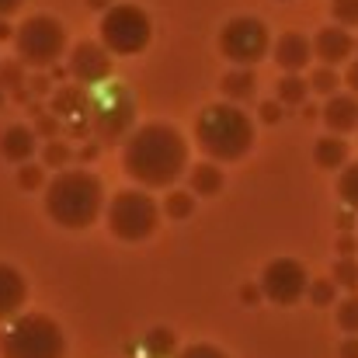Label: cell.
<instances>
[{
    "label": "cell",
    "instance_id": "obj_1",
    "mask_svg": "<svg viewBox=\"0 0 358 358\" xmlns=\"http://www.w3.org/2000/svg\"><path fill=\"white\" fill-rule=\"evenodd\" d=\"M122 167L139 188H174L188 171V139L167 122H146L122 143Z\"/></svg>",
    "mask_w": 358,
    "mask_h": 358
},
{
    "label": "cell",
    "instance_id": "obj_2",
    "mask_svg": "<svg viewBox=\"0 0 358 358\" xmlns=\"http://www.w3.org/2000/svg\"><path fill=\"white\" fill-rule=\"evenodd\" d=\"M105 209V185L91 171H59L45 185V213L63 230H87Z\"/></svg>",
    "mask_w": 358,
    "mask_h": 358
},
{
    "label": "cell",
    "instance_id": "obj_3",
    "mask_svg": "<svg viewBox=\"0 0 358 358\" xmlns=\"http://www.w3.org/2000/svg\"><path fill=\"white\" fill-rule=\"evenodd\" d=\"M195 143L216 164H237L254 146V122L240 112L234 101H220L199 112L195 119Z\"/></svg>",
    "mask_w": 358,
    "mask_h": 358
},
{
    "label": "cell",
    "instance_id": "obj_4",
    "mask_svg": "<svg viewBox=\"0 0 358 358\" xmlns=\"http://www.w3.org/2000/svg\"><path fill=\"white\" fill-rule=\"evenodd\" d=\"M0 358H66V334L45 313H17L0 334Z\"/></svg>",
    "mask_w": 358,
    "mask_h": 358
},
{
    "label": "cell",
    "instance_id": "obj_5",
    "mask_svg": "<svg viewBox=\"0 0 358 358\" xmlns=\"http://www.w3.org/2000/svg\"><path fill=\"white\" fill-rule=\"evenodd\" d=\"M66 52V28L52 14H31L17 24L14 35V56L31 70H49Z\"/></svg>",
    "mask_w": 358,
    "mask_h": 358
},
{
    "label": "cell",
    "instance_id": "obj_6",
    "mask_svg": "<svg viewBox=\"0 0 358 358\" xmlns=\"http://www.w3.org/2000/svg\"><path fill=\"white\" fill-rule=\"evenodd\" d=\"M105 220H108L112 237L125 240V243H139L157 234L160 206L153 202V195H146V188H125L119 195H112Z\"/></svg>",
    "mask_w": 358,
    "mask_h": 358
},
{
    "label": "cell",
    "instance_id": "obj_7",
    "mask_svg": "<svg viewBox=\"0 0 358 358\" xmlns=\"http://www.w3.org/2000/svg\"><path fill=\"white\" fill-rule=\"evenodd\" d=\"M150 38H153V21L143 7L115 3L101 14V42L108 45L112 56H136L150 45Z\"/></svg>",
    "mask_w": 358,
    "mask_h": 358
},
{
    "label": "cell",
    "instance_id": "obj_8",
    "mask_svg": "<svg viewBox=\"0 0 358 358\" xmlns=\"http://www.w3.org/2000/svg\"><path fill=\"white\" fill-rule=\"evenodd\" d=\"M220 52L237 66H257L271 52V31L261 17H230L220 31Z\"/></svg>",
    "mask_w": 358,
    "mask_h": 358
},
{
    "label": "cell",
    "instance_id": "obj_9",
    "mask_svg": "<svg viewBox=\"0 0 358 358\" xmlns=\"http://www.w3.org/2000/svg\"><path fill=\"white\" fill-rule=\"evenodd\" d=\"M132 119H136V105H132L125 87H108L105 94H94L91 112H87L91 132L101 143H119V139L125 143L129 129H132Z\"/></svg>",
    "mask_w": 358,
    "mask_h": 358
},
{
    "label": "cell",
    "instance_id": "obj_10",
    "mask_svg": "<svg viewBox=\"0 0 358 358\" xmlns=\"http://www.w3.org/2000/svg\"><path fill=\"white\" fill-rule=\"evenodd\" d=\"M261 292L275 306H296L310 292V275L296 257H275L261 271Z\"/></svg>",
    "mask_w": 358,
    "mask_h": 358
},
{
    "label": "cell",
    "instance_id": "obj_11",
    "mask_svg": "<svg viewBox=\"0 0 358 358\" xmlns=\"http://www.w3.org/2000/svg\"><path fill=\"white\" fill-rule=\"evenodd\" d=\"M66 70H70V77L77 80V84H84V87H98V84H105L108 77H112V52H108V45L105 42H77L73 49H70V63H66Z\"/></svg>",
    "mask_w": 358,
    "mask_h": 358
},
{
    "label": "cell",
    "instance_id": "obj_12",
    "mask_svg": "<svg viewBox=\"0 0 358 358\" xmlns=\"http://www.w3.org/2000/svg\"><path fill=\"white\" fill-rule=\"evenodd\" d=\"M352 52H355V38L348 28L341 24H331V28H320L317 38H313V56L324 63V66H341V63H352Z\"/></svg>",
    "mask_w": 358,
    "mask_h": 358
},
{
    "label": "cell",
    "instance_id": "obj_13",
    "mask_svg": "<svg viewBox=\"0 0 358 358\" xmlns=\"http://www.w3.org/2000/svg\"><path fill=\"white\" fill-rule=\"evenodd\" d=\"M271 59L278 63L282 73H299L303 66H310L313 59V42L299 31H285L275 45H271Z\"/></svg>",
    "mask_w": 358,
    "mask_h": 358
},
{
    "label": "cell",
    "instance_id": "obj_14",
    "mask_svg": "<svg viewBox=\"0 0 358 358\" xmlns=\"http://www.w3.org/2000/svg\"><path fill=\"white\" fill-rule=\"evenodd\" d=\"M28 299V285L17 268L0 261V320H14Z\"/></svg>",
    "mask_w": 358,
    "mask_h": 358
},
{
    "label": "cell",
    "instance_id": "obj_15",
    "mask_svg": "<svg viewBox=\"0 0 358 358\" xmlns=\"http://www.w3.org/2000/svg\"><path fill=\"white\" fill-rule=\"evenodd\" d=\"M324 125L338 136L358 129V94H331L324 105Z\"/></svg>",
    "mask_w": 358,
    "mask_h": 358
},
{
    "label": "cell",
    "instance_id": "obj_16",
    "mask_svg": "<svg viewBox=\"0 0 358 358\" xmlns=\"http://www.w3.org/2000/svg\"><path fill=\"white\" fill-rule=\"evenodd\" d=\"M35 139H38L35 129H28V125H7L0 132V153H3V160L28 164L31 153H35Z\"/></svg>",
    "mask_w": 358,
    "mask_h": 358
},
{
    "label": "cell",
    "instance_id": "obj_17",
    "mask_svg": "<svg viewBox=\"0 0 358 358\" xmlns=\"http://www.w3.org/2000/svg\"><path fill=\"white\" fill-rule=\"evenodd\" d=\"M91 101H94L91 87H84V84H63V87L52 94V115H59V119L87 115V112H91Z\"/></svg>",
    "mask_w": 358,
    "mask_h": 358
},
{
    "label": "cell",
    "instance_id": "obj_18",
    "mask_svg": "<svg viewBox=\"0 0 358 358\" xmlns=\"http://www.w3.org/2000/svg\"><path fill=\"white\" fill-rule=\"evenodd\" d=\"M313 160H317L320 171H341V167H348V143H345L338 132H331V136L317 139Z\"/></svg>",
    "mask_w": 358,
    "mask_h": 358
},
{
    "label": "cell",
    "instance_id": "obj_19",
    "mask_svg": "<svg viewBox=\"0 0 358 358\" xmlns=\"http://www.w3.org/2000/svg\"><path fill=\"white\" fill-rule=\"evenodd\" d=\"M223 171L216 167V160H206V164H195L192 171H188V188L195 192V195H202V199H209V195H220L223 192Z\"/></svg>",
    "mask_w": 358,
    "mask_h": 358
},
{
    "label": "cell",
    "instance_id": "obj_20",
    "mask_svg": "<svg viewBox=\"0 0 358 358\" xmlns=\"http://www.w3.org/2000/svg\"><path fill=\"white\" fill-rule=\"evenodd\" d=\"M254 70L250 66H240V70H230L223 80H220V91H223V98L227 101H234V105H240V101H247V98H254Z\"/></svg>",
    "mask_w": 358,
    "mask_h": 358
},
{
    "label": "cell",
    "instance_id": "obj_21",
    "mask_svg": "<svg viewBox=\"0 0 358 358\" xmlns=\"http://www.w3.org/2000/svg\"><path fill=\"white\" fill-rule=\"evenodd\" d=\"M310 80L306 77H299V73H282V80L275 84V94H278V101L285 105V108H292V105H303L306 98H310Z\"/></svg>",
    "mask_w": 358,
    "mask_h": 358
},
{
    "label": "cell",
    "instance_id": "obj_22",
    "mask_svg": "<svg viewBox=\"0 0 358 358\" xmlns=\"http://www.w3.org/2000/svg\"><path fill=\"white\" fill-rule=\"evenodd\" d=\"M164 213L171 216V220H188L192 213H195V192L188 188H171V195L164 199Z\"/></svg>",
    "mask_w": 358,
    "mask_h": 358
},
{
    "label": "cell",
    "instance_id": "obj_23",
    "mask_svg": "<svg viewBox=\"0 0 358 358\" xmlns=\"http://www.w3.org/2000/svg\"><path fill=\"white\" fill-rule=\"evenodd\" d=\"M338 195H341V202L358 213V160L355 164H348V167H341V178H338Z\"/></svg>",
    "mask_w": 358,
    "mask_h": 358
},
{
    "label": "cell",
    "instance_id": "obj_24",
    "mask_svg": "<svg viewBox=\"0 0 358 358\" xmlns=\"http://www.w3.org/2000/svg\"><path fill=\"white\" fill-rule=\"evenodd\" d=\"M70 160H73V150H70L66 139H49V143H45V150H42V164H45V167H59V171H63Z\"/></svg>",
    "mask_w": 358,
    "mask_h": 358
},
{
    "label": "cell",
    "instance_id": "obj_25",
    "mask_svg": "<svg viewBox=\"0 0 358 358\" xmlns=\"http://www.w3.org/2000/svg\"><path fill=\"white\" fill-rule=\"evenodd\" d=\"M306 299H310L313 306H334V299H338V282H334V278H313Z\"/></svg>",
    "mask_w": 358,
    "mask_h": 358
},
{
    "label": "cell",
    "instance_id": "obj_26",
    "mask_svg": "<svg viewBox=\"0 0 358 358\" xmlns=\"http://www.w3.org/2000/svg\"><path fill=\"white\" fill-rule=\"evenodd\" d=\"M24 63L21 59H7V63H0V91H21L28 80H24Z\"/></svg>",
    "mask_w": 358,
    "mask_h": 358
},
{
    "label": "cell",
    "instance_id": "obj_27",
    "mask_svg": "<svg viewBox=\"0 0 358 358\" xmlns=\"http://www.w3.org/2000/svg\"><path fill=\"white\" fill-rule=\"evenodd\" d=\"M331 278L341 285V289H358V261L355 257H338V264H334V271H331Z\"/></svg>",
    "mask_w": 358,
    "mask_h": 358
},
{
    "label": "cell",
    "instance_id": "obj_28",
    "mask_svg": "<svg viewBox=\"0 0 358 358\" xmlns=\"http://www.w3.org/2000/svg\"><path fill=\"white\" fill-rule=\"evenodd\" d=\"M338 84H341V77H338V70L334 66H320V70H313V77H310V87L317 91V94H338Z\"/></svg>",
    "mask_w": 358,
    "mask_h": 358
},
{
    "label": "cell",
    "instance_id": "obj_29",
    "mask_svg": "<svg viewBox=\"0 0 358 358\" xmlns=\"http://www.w3.org/2000/svg\"><path fill=\"white\" fill-rule=\"evenodd\" d=\"M338 327L345 334H358V292H352L348 299H341V306H338Z\"/></svg>",
    "mask_w": 358,
    "mask_h": 358
},
{
    "label": "cell",
    "instance_id": "obj_30",
    "mask_svg": "<svg viewBox=\"0 0 358 358\" xmlns=\"http://www.w3.org/2000/svg\"><path fill=\"white\" fill-rule=\"evenodd\" d=\"M331 14L341 28H358V0H331Z\"/></svg>",
    "mask_w": 358,
    "mask_h": 358
},
{
    "label": "cell",
    "instance_id": "obj_31",
    "mask_svg": "<svg viewBox=\"0 0 358 358\" xmlns=\"http://www.w3.org/2000/svg\"><path fill=\"white\" fill-rule=\"evenodd\" d=\"M146 348L153 358H171L174 355V334L171 331H153L146 334Z\"/></svg>",
    "mask_w": 358,
    "mask_h": 358
},
{
    "label": "cell",
    "instance_id": "obj_32",
    "mask_svg": "<svg viewBox=\"0 0 358 358\" xmlns=\"http://www.w3.org/2000/svg\"><path fill=\"white\" fill-rule=\"evenodd\" d=\"M17 185H21L24 192H35V188H45L49 181H45V171H42V167L21 164V167H17Z\"/></svg>",
    "mask_w": 358,
    "mask_h": 358
},
{
    "label": "cell",
    "instance_id": "obj_33",
    "mask_svg": "<svg viewBox=\"0 0 358 358\" xmlns=\"http://www.w3.org/2000/svg\"><path fill=\"white\" fill-rule=\"evenodd\" d=\"M174 358H227V352H220L216 345H188L185 352H178Z\"/></svg>",
    "mask_w": 358,
    "mask_h": 358
},
{
    "label": "cell",
    "instance_id": "obj_34",
    "mask_svg": "<svg viewBox=\"0 0 358 358\" xmlns=\"http://www.w3.org/2000/svg\"><path fill=\"white\" fill-rule=\"evenodd\" d=\"M35 132L38 136H45V139H59V115H38L35 119Z\"/></svg>",
    "mask_w": 358,
    "mask_h": 358
},
{
    "label": "cell",
    "instance_id": "obj_35",
    "mask_svg": "<svg viewBox=\"0 0 358 358\" xmlns=\"http://www.w3.org/2000/svg\"><path fill=\"white\" fill-rule=\"evenodd\" d=\"M282 112H285V105L275 98V101H261L257 105V119L261 122H268V125H275V122L282 119Z\"/></svg>",
    "mask_w": 358,
    "mask_h": 358
},
{
    "label": "cell",
    "instance_id": "obj_36",
    "mask_svg": "<svg viewBox=\"0 0 358 358\" xmlns=\"http://www.w3.org/2000/svg\"><path fill=\"white\" fill-rule=\"evenodd\" d=\"M49 87H52V80H49L45 73H35V77L28 80V91H31V94H49Z\"/></svg>",
    "mask_w": 358,
    "mask_h": 358
},
{
    "label": "cell",
    "instance_id": "obj_37",
    "mask_svg": "<svg viewBox=\"0 0 358 358\" xmlns=\"http://www.w3.org/2000/svg\"><path fill=\"white\" fill-rule=\"evenodd\" d=\"M338 355H341V358H358V334H352L348 341H341Z\"/></svg>",
    "mask_w": 358,
    "mask_h": 358
},
{
    "label": "cell",
    "instance_id": "obj_38",
    "mask_svg": "<svg viewBox=\"0 0 358 358\" xmlns=\"http://www.w3.org/2000/svg\"><path fill=\"white\" fill-rule=\"evenodd\" d=\"M355 240L348 237V234H345V237H338V254H341V257H355Z\"/></svg>",
    "mask_w": 358,
    "mask_h": 358
},
{
    "label": "cell",
    "instance_id": "obj_39",
    "mask_svg": "<svg viewBox=\"0 0 358 358\" xmlns=\"http://www.w3.org/2000/svg\"><path fill=\"white\" fill-rule=\"evenodd\" d=\"M345 84L352 87V94H358V56L348 63V73H345Z\"/></svg>",
    "mask_w": 358,
    "mask_h": 358
},
{
    "label": "cell",
    "instance_id": "obj_40",
    "mask_svg": "<svg viewBox=\"0 0 358 358\" xmlns=\"http://www.w3.org/2000/svg\"><path fill=\"white\" fill-rule=\"evenodd\" d=\"M21 3H24V0H0V17H10Z\"/></svg>",
    "mask_w": 358,
    "mask_h": 358
},
{
    "label": "cell",
    "instance_id": "obj_41",
    "mask_svg": "<svg viewBox=\"0 0 358 358\" xmlns=\"http://www.w3.org/2000/svg\"><path fill=\"white\" fill-rule=\"evenodd\" d=\"M94 157H98V146H94V143H87V146L80 150V160H84V164H91Z\"/></svg>",
    "mask_w": 358,
    "mask_h": 358
},
{
    "label": "cell",
    "instance_id": "obj_42",
    "mask_svg": "<svg viewBox=\"0 0 358 358\" xmlns=\"http://www.w3.org/2000/svg\"><path fill=\"white\" fill-rule=\"evenodd\" d=\"M84 3H87L91 10H108V7H115L112 0H84Z\"/></svg>",
    "mask_w": 358,
    "mask_h": 358
},
{
    "label": "cell",
    "instance_id": "obj_43",
    "mask_svg": "<svg viewBox=\"0 0 358 358\" xmlns=\"http://www.w3.org/2000/svg\"><path fill=\"white\" fill-rule=\"evenodd\" d=\"M10 35H17V28H10V24L0 17V42H3V38H10Z\"/></svg>",
    "mask_w": 358,
    "mask_h": 358
},
{
    "label": "cell",
    "instance_id": "obj_44",
    "mask_svg": "<svg viewBox=\"0 0 358 358\" xmlns=\"http://www.w3.org/2000/svg\"><path fill=\"white\" fill-rule=\"evenodd\" d=\"M257 296H264V292H261V289H254V285H247V289H243V299H247V303H254Z\"/></svg>",
    "mask_w": 358,
    "mask_h": 358
},
{
    "label": "cell",
    "instance_id": "obj_45",
    "mask_svg": "<svg viewBox=\"0 0 358 358\" xmlns=\"http://www.w3.org/2000/svg\"><path fill=\"white\" fill-rule=\"evenodd\" d=\"M338 227H341V230H352V213H345V216H338Z\"/></svg>",
    "mask_w": 358,
    "mask_h": 358
},
{
    "label": "cell",
    "instance_id": "obj_46",
    "mask_svg": "<svg viewBox=\"0 0 358 358\" xmlns=\"http://www.w3.org/2000/svg\"><path fill=\"white\" fill-rule=\"evenodd\" d=\"M0 105H3V91H0Z\"/></svg>",
    "mask_w": 358,
    "mask_h": 358
}]
</instances>
